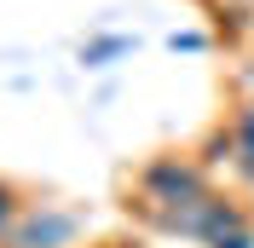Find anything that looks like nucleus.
Here are the masks:
<instances>
[{
    "label": "nucleus",
    "instance_id": "7",
    "mask_svg": "<svg viewBox=\"0 0 254 248\" xmlns=\"http://www.w3.org/2000/svg\"><path fill=\"white\" fill-rule=\"evenodd\" d=\"M208 248H254V219H243L237 231H225L220 243H208Z\"/></svg>",
    "mask_w": 254,
    "mask_h": 248
},
{
    "label": "nucleus",
    "instance_id": "6",
    "mask_svg": "<svg viewBox=\"0 0 254 248\" xmlns=\"http://www.w3.org/2000/svg\"><path fill=\"white\" fill-rule=\"evenodd\" d=\"M23 208H29V196H23V185H17V179H6V173H0V237L12 231L17 219H23Z\"/></svg>",
    "mask_w": 254,
    "mask_h": 248
},
{
    "label": "nucleus",
    "instance_id": "2",
    "mask_svg": "<svg viewBox=\"0 0 254 248\" xmlns=\"http://www.w3.org/2000/svg\"><path fill=\"white\" fill-rule=\"evenodd\" d=\"M81 231H87V214H81V208L29 196L23 219H17L12 231L0 237V248H75V243H81Z\"/></svg>",
    "mask_w": 254,
    "mask_h": 248
},
{
    "label": "nucleus",
    "instance_id": "5",
    "mask_svg": "<svg viewBox=\"0 0 254 248\" xmlns=\"http://www.w3.org/2000/svg\"><path fill=\"white\" fill-rule=\"evenodd\" d=\"M127 52H133V35H98V41L81 47V63H87V69H104V63L127 58Z\"/></svg>",
    "mask_w": 254,
    "mask_h": 248
},
{
    "label": "nucleus",
    "instance_id": "4",
    "mask_svg": "<svg viewBox=\"0 0 254 248\" xmlns=\"http://www.w3.org/2000/svg\"><path fill=\"white\" fill-rule=\"evenodd\" d=\"M225 168L237 173L243 185H254V98L237 104V116L225 122Z\"/></svg>",
    "mask_w": 254,
    "mask_h": 248
},
{
    "label": "nucleus",
    "instance_id": "1",
    "mask_svg": "<svg viewBox=\"0 0 254 248\" xmlns=\"http://www.w3.org/2000/svg\"><path fill=\"white\" fill-rule=\"evenodd\" d=\"M208 190H214V179H208V168L190 150H156L139 168V179H133V202H127V208H133L144 225H156V219L179 214L185 202L208 196Z\"/></svg>",
    "mask_w": 254,
    "mask_h": 248
},
{
    "label": "nucleus",
    "instance_id": "3",
    "mask_svg": "<svg viewBox=\"0 0 254 248\" xmlns=\"http://www.w3.org/2000/svg\"><path fill=\"white\" fill-rule=\"evenodd\" d=\"M243 219H249V208H243L237 196H225V190H208V196H196V202H185L179 214H168V219H156L150 231H162V237H190V243H220L225 231H237Z\"/></svg>",
    "mask_w": 254,
    "mask_h": 248
},
{
    "label": "nucleus",
    "instance_id": "8",
    "mask_svg": "<svg viewBox=\"0 0 254 248\" xmlns=\"http://www.w3.org/2000/svg\"><path fill=\"white\" fill-rule=\"evenodd\" d=\"M168 47H174V52H202L208 41H202V35H168Z\"/></svg>",
    "mask_w": 254,
    "mask_h": 248
}]
</instances>
